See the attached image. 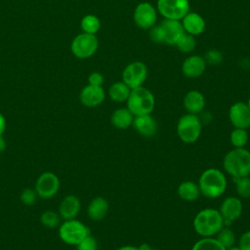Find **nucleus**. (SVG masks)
Segmentation results:
<instances>
[{"label":"nucleus","mask_w":250,"mask_h":250,"mask_svg":"<svg viewBox=\"0 0 250 250\" xmlns=\"http://www.w3.org/2000/svg\"><path fill=\"white\" fill-rule=\"evenodd\" d=\"M5 129H6V119L4 115L0 112V136H3Z\"/></svg>","instance_id":"obj_37"},{"label":"nucleus","mask_w":250,"mask_h":250,"mask_svg":"<svg viewBox=\"0 0 250 250\" xmlns=\"http://www.w3.org/2000/svg\"><path fill=\"white\" fill-rule=\"evenodd\" d=\"M151 250H159V249H156V248H151Z\"/></svg>","instance_id":"obj_43"},{"label":"nucleus","mask_w":250,"mask_h":250,"mask_svg":"<svg viewBox=\"0 0 250 250\" xmlns=\"http://www.w3.org/2000/svg\"><path fill=\"white\" fill-rule=\"evenodd\" d=\"M132 126L137 133L146 138L153 137L157 132V122L151 114L135 116Z\"/></svg>","instance_id":"obj_17"},{"label":"nucleus","mask_w":250,"mask_h":250,"mask_svg":"<svg viewBox=\"0 0 250 250\" xmlns=\"http://www.w3.org/2000/svg\"><path fill=\"white\" fill-rule=\"evenodd\" d=\"M183 28L185 32L191 34L193 36L199 35L203 33L206 27L205 20L202 16L196 12H188L182 20H181Z\"/></svg>","instance_id":"obj_18"},{"label":"nucleus","mask_w":250,"mask_h":250,"mask_svg":"<svg viewBox=\"0 0 250 250\" xmlns=\"http://www.w3.org/2000/svg\"><path fill=\"white\" fill-rule=\"evenodd\" d=\"M6 148V142L3 138V136H0V152L4 151Z\"/></svg>","instance_id":"obj_40"},{"label":"nucleus","mask_w":250,"mask_h":250,"mask_svg":"<svg viewBox=\"0 0 250 250\" xmlns=\"http://www.w3.org/2000/svg\"><path fill=\"white\" fill-rule=\"evenodd\" d=\"M191 250H226L215 237H202L197 240Z\"/></svg>","instance_id":"obj_28"},{"label":"nucleus","mask_w":250,"mask_h":250,"mask_svg":"<svg viewBox=\"0 0 250 250\" xmlns=\"http://www.w3.org/2000/svg\"><path fill=\"white\" fill-rule=\"evenodd\" d=\"M247 104H248V106H249V108H250V97H249V99H248V102H247Z\"/></svg>","instance_id":"obj_42"},{"label":"nucleus","mask_w":250,"mask_h":250,"mask_svg":"<svg viewBox=\"0 0 250 250\" xmlns=\"http://www.w3.org/2000/svg\"><path fill=\"white\" fill-rule=\"evenodd\" d=\"M40 221L43 226L53 229L60 225L61 217H60L59 213L54 212L52 210H47L42 213V215L40 217Z\"/></svg>","instance_id":"obj_31"},{"label":"nucleus","mask_w":250,"mask_h":250,"mask_svg":"<svg viewBox=\"0 0 250 250\" xmlns=\"http://www.w3.org/2000/svg\"><path fill=\"white\" fill-rule=\"evenodd\" d=\"M226 250H241L239 247H238V245L236 246V245H233V246H231V247H229V248H228V249H226Z\"/></svg>","instance_id":"obj_41"},{"label":"nucleus","mask_w":250,"mask_h":250,"mask_svg":"<svg viewBox=\"0 0 250 250\" xmlns=\"http://www.w3.org/2000/svg\"><path fill=\"white\" fill-rule=\"evenodd\" d=\"M134 117L133 113L127 107H120L112 112L110 122L115 128L125 130L132 126Z\"/></svg>","instance_id":"obj_22"},{"label":"nucleus","mask_w":250,"mask_h":250,"mask_svg":"<svg viewBox=\"0 0 250 250\" xmlns=\"http://www.w3.org/2000/svg\"><path fill=\"white\" fill-rule=\"evenodd\" d=\"M229 119L233 128L247 129L250 127V108L247 103L236 102L229 109Z\"/></svg>","instance_id":"obj_14"},{"label":"nucleus","mask_w":250,"mask_h":250,"mask_svg":"<svg viewBox=\"0 0 250 250\" xmlns=\"http://www.w3.org/2000/svg\"><path fill=\"white\" fill-rule=\"evenodd\" d=\"M188 0H157L156 10L166 20L181 21L189 12Z\"/></svg>","instance_id":"obj_9"},{"label":"nucleus","mask_w":250,"mask_h":250,"mask_svg":"<svg viewBox=\"0 0 250 250\" xmlns=\"http://www.w3.org/2000/svg\"><path fill=\"white\" fill-rule=\"evenodd\" d=\"M149 39L154 43L175 45L180 36L185 32L181 21L164 19L160 24H155L148 29Z\"/></svg>","instance_id":"obj_5"},{"label":"nucleus","mask_w":250,"mask_h":250,"mask_svg":"<svg viewBox=\"0 0 250 250\" xmlns=\"http://www.w3.org/2000/svg\"><path fill=\"white\" fill-rule=\"evenodd\" d=\"M233 181L238 197L250 198V176L233 178Z\"/></svg>","instance_id":"obj_30"},{"label":"nucleus","mask_w":250,"mask_h":250,"mask_svg":"<svg viewBox=\"0 0 250 250\" xmlns=\"http://www.w3.org/2000/svg\"><path fill=\"white\" fill-rule=\"evenodd\" d=\"M105 99V92L103 86L86 85L79 94L81 104L87 107H96Z\"/></svg>","instance_id":"obj_15"},{"label":"nucleus","mask_w":250,"mask_h":250,"mask_svg":"<svg viewBox=\"0 0 250 250\" xmlns=\"http://www.w3.org/2000/svg\"><path fill=\"white\" fill-rule=\"evenodd\" d=\"M223 167L232 178L250 176V151L245 147H234L224 156Z\"/></svg>","instance_id":"obj_3"},{"label":"nucleus","mask_w":250,"mask_h":250,"mask_svg":"<svg viewBox=\"0 0 250 250\" xmlns=\"http://www.w3.org/2000/svg\"><path fill=\"white\" fill-rule=\"evenodd\" d=\"M248 133L246 129L233 128L229 135V141L233 147H245L248 143Z\"/></svg>","instance_id":"obj_29"},{"label":"nucleus","mask_w":250,"mask_h":250,"mask_svg":"<svg viewBox=\"0 0 250 250\" xmlns=\"http://www.w3.org/2000/svg\"><path fill=\"white\" fill-rule=\"evenodd\" d=\"M99 48V40L95 34L82 32L76 35L70 45L72 54L78 59L91 58Z\"/></svg>","instance_id":"obj_8"},{"label":"nucleus","mask_w":250,"mask_h":250,"mask_svg":"<svg viewBox=\"0 0 250 250\" xmlns=\"http://www.w3.org/2000/svg\"><path fill=\"white\" fill-rule=\"evenodd\" d=\"M131 89L123 81L113 83L108 89L109 99L115 103H124L130 95Z\"/></svg>","instance_id":"obj_24"},{"label":"nucleus","mask_w":250,"mask_h":250,"mask_svg":"<svg viewBox=\"0 0 250 250\" xmlns=\"http://www.w3.org/2000/svg\"><path fill=\"white\" fill-rule=\"evenodd\" d=\"M147 77V67L145 62L136 61L128 63L122 71V81L129 86L130 89H135L143 86Z\"/></svg>","instance_id":"obj_10"},{"label":"nucleus","mask_w":250,"mask_h":250,"mask_svg":"<svg viewBox=\"0 0 250 250\" xmlns=\"http://www.w3.org/2000/svg\"><path fill=\"white\" fill-rule=\"evenodd\" d=\"M116 250H139L138 247L133 246V245H123L119 248H117Z\"/></svg>","instance_id":"obj_38"},{"label":"nucleus","mask_w":250,"mask_h":250,"mask_svg":"<svg viewBox=\"0 0 250 250\" xmlns=\"http://www.w3.org/2000/svg\"><path fill=\"white\" fill-rule=\"evenodd\" d=\"M77 250H98V241L91 233L76 245Z\"/></svg>","instance_id":"obj_32"},{"label":"nucleus","mask_w":250,"mask_h":250,"mask_svg":"<svg viewBox=\"0 0 250 250\" xmlns=\"http://www.w3.org/2000/svg\"><path fill=\"white\" fill-rule=\"evenodd\" d=\"M37 193L35 191V189H32V188H25L21 191V196H20V199L21 201L26 205V206H30V205H33L36 201V198H37Z\"/></svg>","instance_id":"obj_33"},{"label":"nucleus","mask_w":250,"mask_h":250,"mask_svg":"<svg viewBox=\"0 0 250 250\" xmlns=\"http://www.w3.org/2000/svg\"><path fill=\"white\" fill-rule=\"evenodd\" d=\"M104 82V77L101 72L93 71L88 76V84L93 86H103Z\"/></svg>","instance_id":"obj_35"},{"label":"nucleus","mask_w":250,"mask_h":250,"mask_svg":"<svg viewBox=\"0 0 250 250\" xmlns=\"http://www.w3.org/2000/svg\"><path fill=\"white\" fill-rule=\"evenodd\" d=\"M90 234L89 228L76 219L65 220L59 228V236L62 242L76 246L81 240Z\"/></svg>","instance_id":"obj_7"},{"label":"nucleus","mask_w":250,"mask_h":250,"mask_svg":"<svg viewBox=\"0 0 250 250\" xmlns=\"http://www.w3.org/2000/svg\"><path fill=\"white\" fill-rule=\"evenodd\" d=\"M217 241L225 248L228 249L233 245H235V241H236V237L234 232L227 226L223 227L218 233L215 235Z\"/></svg>","instance_id":"obj_26"},{"label":"nucleus","mask_w":250,"mask_h":250,"mask_svg":"<svg viewBox=\"0 0 250 250\" xmlns=\"http://www.w3.org/2000/svg\"><path fill=\"white\" fill-rule=\"evenodd\" d=\"M108 202L104 197L97 196L93 198L88 205V216L93 221H101L106 216L108 212Z\"/></svg>","instance_id":"obj_21"},{"label":"nucleus","mask_w":250,"mask_h":250,"mask_svg":"<svg viewBox=\"0 0 250 250\" xmlns=\"http://www.w3.org/2000/svg\"><path fill=\"white\" fill-rule=\"evenodd\" d=\"M81 209V202L76 195H66L59 206V215L62 219L71 220L75 219Z\"/></svg>","instance_id":"obj_20"},{"label":"nucleus","mask_w":250,"mask_h":250,"mask_svg":"<svg viewBox=\"0 0 250 250\" xmlns=\"http://www.w3.org/2000/svg\"><path fill=\"white\" fill-rule=\"evenodd\" d=\"M177 192L181 199L188 201V202L195 201L201 195L198 184H196L192 181L182 182L178 187Z\"/></svg>","instance_id":"obj_23"},{"label":"nucleus","mask_w":250,"mask_h":250,"mask_svg":"<svg viewBox=\"0 0 250 250\" xmlns=\"http://www.w3.org/2000/svg\"><path fill=\"white\" fill-rule=\"evenodd\" d=\"M151 246L148 243H142L138 246L139 250H151Z\"/></svg>","instance_id":"obj_39"},{"label":"nucleus","mask_w":250,"mask_h":250,"mask_svg":"<svg viewBox=\"0 0 250 250\" xmlns=\"http://www.w3.org/2000/svg\"><path fill=\"white\" fill-rule=\"evenodd\" d=\"M206 66L207 63L203 57L191 55L183 62L182 72L188 78H197L204 73Z\"/></svg>","instance_id":"obj_16"},{"label":"nucleus","mask_w":250,"mask_h":250,"mask_svg":"<svg viewBox=\"0 0 250 250\" xmlns=\"http://www.w3.org/2000/svg\"><path fill=\"white\" fill-rule=\"evenodd\" d=\"M202 132V122L198 115L187 113L180 117L177 123V134L185 144L195 143Z\"/></svg>","instance_id":"obj_6"},{"label":"nucleus","mask_w":250,"mask_h":250,"mask_svg":"<svg viewBox=\"0 0 250 250\" xmlns=\"http://www.w3.org/2000/svg\"><path fill=\"white\" fill-rule=\"evenodd\" d=\"M60 188V179L53 172H44L36 180L35 191L42 199H50L55 196Z\"/></svg>","instance_id":"obj_12"},{"label":"nucleus","mask_w":250,"mask_h":250,"mask_svg":"<svg viewBox=\"0 0 250 250\" xmlns=\"http://www.w3.org/2000/svg\"><path fill=\"white\" fill-rule=\"evenodd\" d=\"M218 210L224 219L225 226L229 227L232 222L236 221L241 216L243 204L239 197L229 196L222 201Z\"/></svg>","instance_id":"obj_13"},{"label":"nucleus","mask_w":250,"mask_h":250,"mask_svg":"<svg viewBox=\"0 0 250 250\" xmlns=\"http://www.w3.org/2000/svg\"><path fill=\"white\" fill-rule=\"evenodd\" d=\"M175 46L183 53H190L195 49L196 41L193 35L184 32L175 43Z\"/></svg>","instance_id":"obj_27"},{"label":"nucleus","mask_w":250,"mask_h":250,"mask_svg":"<svg viewBox=\"0 0 250 250\" xmlns=\"http://www.w3.org/2000/svg\"><path fill=\"white\" fill-rule=\"evenodd\" d=\"M203 58L207 64L215 65V64L221 63V62L223 61V54L218 50L212 49V50H209Z\"/></svg>","instance_id":"obj_34"},{"label":"nucleus","mask_w":250,"mask_h":250,"mask_svg":"<svg viewBox=\"0 0 250 250\" xmlns=\"http://www.w3.org/2000/svg\"><path fill=\"white\" fill-rule=\"evenodd\" d=\"M133 20L141 29H150L156 24L157 10L149 2L139 3L134 10Z\"/></svg>","instance_id":"obj_11"},{"label":"nucleus","mask_w":250,"mask_h":250,"mask_svg":"<svg viewBox=\"0 0 250 250\" xmlns=\"http://www.w3.org/2000/svg\"><path fill=\"white\" fill-rule=\"evenodd\" d=\"M80 26L83 32L96 35L101 28V21L97 16L89 14L82 18Z\"/></svg>","instance_id":"obj_25"},{"label":"nucleus","mask_w":250,"mask_h":250,"mask_svg":"<svg viewBox=\"0 0 250 250\" xmlns=\"http://www.w3.org/2000/svg\"><path fill=\"white\" fill-rule=\"evenodd\" d=\"M183 104L188 113L198 115L203 111L206 105L205 97L197 90H190L185 95Z\"/></svg>","instance_id":"obj_19"},{"label":"nucleus","mask_w":250,"mask_h":250,"mask_svg":"<svg viewBox=\"0 0 250 250\" xmlns=\"http://www.w3.org/2000/svg\"><path fill=\"white\" fill-rule=\"evenodd\" d=\"M155 106V98L151 91L141 86L131 89L130 95L126 101V107L134 116L150 114Z\"/></svg>","instance_id":"obj_4"},{"label":"nucleus","mask_w":250,"mask_h":250,"mask_svg":"<svg viewBox=\"0 0 250 250\" xmlns=\"http://www.w3.org/2000/svg\"><path fill=\"white\" fill-rule=\"evenodd\" d=\"M200 193L210 199L222 196L227 189V178L218 168H208L202 172L198 179Z\"/></svg>","instance_id":"obj_2"},{"label":"nucleus","mask_w":250,"mask_h":250,"mask_svg":"<svg viewBox=\"0 0 250 250\" xmlns=\"http://www.w3.org/2000/svg\"><path fill=\"white\" fill-rule=\"evenodd\" d=\"M192 226L195 232L201 237H214L225 227V223L219 210L205 208L196 213Z\"/></svg>","instance_id":"obj_1"},{"label":"nucleus","mask_w":250,"mask_h":250,"mask_svg":"<svg viewBox=\"0 0 250 250\" xmlns=\"http://www.w3.org/2000/svg\"><path fill=\"white\" fill-rule=\"evenodd\" d=\"M238 247L241 250H250V229L244 231L238 239Z\"/></svg>","instance_id":"obj_36"}]
</instances>
